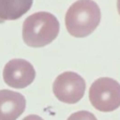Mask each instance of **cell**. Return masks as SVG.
I'll use <instances>...</instances> for the list:
<instances>
[{
  "label": "cell",
  "instance_id": "obj_11",
  "mask_svg": "<svg viewBox=\"0 0 120 120\" xmlns=\"http://www.w3.org/2000/svg\"><path fill=\"white\" fill-rule=\"evenodd\" d=\"M2 22H3V21H2V20H1V19H0V23H2Z\"/></svg>",
  "mask_w": 120,
  "mask_h": 120
},
{
  "label": "cell",
  "instance_id": "obj_1",
  "mask_svg": "<svg viewBox=\"0 0 120 120\" xmlns=\"http://www.w3.org/2000/svg\"><path fill=\"white\" fill-rule=\"evenodd\" d=\"M101 12L93 0H78L68 8L65 15L68 32L76 38L91 35L99 25Z\"/></svg>",
  "mask_w": 120,
  "mask_h": 120
},
{
  "label": "cell",
  "instance_id": "obj_7",
  "mask_svg": "<svg viewBox=\"0 0 120 120\" xmlns=\"http://www.w3.org/2000/svg\"><path fill=\"white\" fill-rule=\"evenodd\" d=\"M33 0H0V19L16 20L31 8Z\"/></svg>",
  "mask_w": 120,
  "mask_h": 120
},
{
  "label": "cell",
  "instance_id": "obj_8",
  "mask_svg": "<svg viewBox=\"0 0 120 120\" xmlns=\"http://www.w3.org/2000/svg\"><path fill=\"white\" fill-rule=\"evenodd\" d=\"M68 120H97L95 115L87 111H79L72 114L68 118Z\"/></svg>",
  "mask_w": 120,
  "mask_h": 120
},
{
  "label": "cell",
  "instance_id": "obj_4",
  "mask_svg": "<svg viewBox=\"0 0 120 120\" xmlns=\"http://www.w3.org/2000/svg\"><path fill=\"white\" fill-rule=\"evenodd\" d=\"M53 92L61 102L68 104L77 103L82 99L85 92V81L74 72L60 74L53 83Z\"/></svg>",
  "mask_w": 120,
  "mask_h": 120
},
{
  "label": "cell",
  "instance_id": "obj_9",
  "mask_svg": "<svg viewBox=\"0 0 120 120\" xmlns=\"http://www.w3.org/2000/svg\"><path fill=\"white\" fill-rule=\"evenodd\" d=\"M22 120H43V119L40 116H37V115H29V116H26Z\"/></svg>",
  "mask_w": 120,
  "mask_h": 120
},
{
  "label": "cell",
  "instance_id": "obj_6",
  "mask_svg": "<svg viewBox=\"0 0 120 120\" xmlns=\"http://www.w3.org/2000/svg\"><path fill=\"white\" fill-rule=\"evenodd\" d=\"M25 105L22 94L8 90L0 91V120H16L24 112Z\"/></svg>",
  "mask_w": 120,
  "mask_h": 120
},
{
  "label": "cell",
  "instance_id": "obj_5",
  "mask_svg": "<svg viewBox=\"0 0 120 120\" xmlns=\"http://www.w3.org/2000/svg\"><path fill=\"white\" fill-rule=\"evenodd\" d=\"M35 70L24 59H12L3 68V80L8 85L15 89H24L34 81Z\"/></svg>",
  "mask_w": 120,
  "mask_h": 120
},
{
  "label": "cell",
  "instance_id": "obj_2",
  "mask_svg": "<svg viewBox=\"0 0 120 120\" xmlns=\"http://www.w3.org/2000/svg\"><path fill=\"white\" fill-rule=\"evenodd\" d=\"M59 21L53 14L38 12L29 16L23 22L22 38L32 48H42L56 39L59 33Z\"/></svg>",
  "mask_w": 120,
  "mask_h": 120
},
{
  "label": "cell",
  "instance_id": "obj_10",
  "mask_svg": "<svg viewBox=\"0 0 120 120\" xmlns=\"http://www.w3.org/2000/svg\"><path fill=\"white\" fill-rule=\"evenodd\" d=\"M117 10H118V13L120 15V0H117Z\"/></svg>",
  "mask_w": 120,
  "mask_h": 120
},
{
  "label": "cell",
  "instance_id": "obj_3",
  "mask_svg": "<svg viewBox=\"0 0 120 120\" xmlns=\"http://www.w3.org/2000/svg\"><path fill=\"white\" fill-rule=\"evenodd\" d=\"M89 98L96 110L113 112L120 106V84L110 77L98 78L90 87Z\"/></svg>",
  "mask_w": 120,
  "mask_h": 120
}]
</instances>
